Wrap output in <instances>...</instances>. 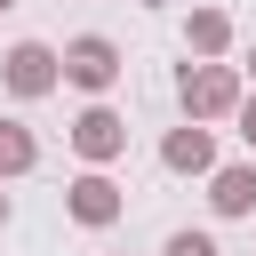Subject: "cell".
Returning a JSON list of instances; mask_svg holds the SVG:
<instances>
[{
  "label": "cell",
  "instance_id": "obj_1",
  "mask_svg": "<svg viewBox=\"0 0 256 256\" xmlns=\"http://www.w3.org/2000/svg\"><path fill=\"white\" fill-rule=\"evenodd\" d=\"M240 72L232 64H216V56H192L184 72H176V104H184V120H232L240 112Z\"/></svg>",
  "mask_w": 256,
  "mask_h": 256
},
{
  "label": "cell",
  "instance_id": "obj_2",
  "mask_svg": "<svg viewBox=\"0 0 256 256\" xmlns=\"http://www.w3.org/2000/svg\"><path fill=\"white\" fill-rule=\"evenodd\" d=\"M56 80H64V48H48V40H16V48L0 56V88H8V96H24V104H32V96H48Z\"/></svg>",
  "mask_w": 256,
  "mask_h": 256
},
{
  "label": "cell",
  "instance_id": "obj_3",
  "mask_svg": "<svg viewBox=\"0 0 256 256\" xmlns=\"http://www.w3.org/2000/svg\"><path fill=\"white\" fill-rule=\"evenodd\" d=\"M120 208H128V192H120L104 168H80V176L64 184V216H72L80 232H112V224H120Z\"/></svg>",
  "mask_w": 256,
  "mask_h": 256
},
{
  "label": "cell",
  "instance_id": "obj_4",
  "mask_svg": "<svg viewBox=\"0 0 256 256\" xmlns=\"http://www.w3.org/2000/svg\"><path fill=\"white\" fill-rule=\"evenodd\" d=\"M120 72H128V64H120V40H104V32H80V40H64V80H72V88L104 96Z\"/></svg>",
  "mask_w": 256,
  "mask_h": 256
},
{
  "label": "cell",
  "instance_id": "obj_5",
  "mask_svg": "<svg viewBox=\"0 0 256 256\" xmlns=\"http://www.w3.org/2000/svg\"><path fill=\"white\" fill-rule=\"evenodd\" d=\"M72 152H80L88 168H112V160L128 152V120H120L112 104H88V112L72 120Z\"/></svg>",
  "mask_w": 256,
  "mask_h": 256
},
{
  "label": "cell",
  "instance_id": "obj_6",
  "mask_svg": "<svg viewBox=\"0 0 256 256\" xmlns=\"http://www.w3.org/2000/svg\"><path fill=\"white\" fill-rule=\"evenodd\" d=\"M160 168H168V176H208V168H216V128H208V120L168 128V136H160Z\"/></svg>",
  "mask_w": 256,
  "mask_h": 256
},
{
  "label": "cell",
  "instance_id": "obj_7",
  "mask_svg": "<svg viewBox=\"0 0 256 256\" xmlns=\"http://www.w3.org/2000/svg\"><path fill=\"white\" fill-rule=\"evenodd\" d=\"M208 208L232 224V216H256V160H232V168H208Z\"/></svg>",
  "mask_w": 256,
  "mask_h": 256
},
{
  "label": "cell",
  "instance_id": "obj_8",
  "mask_svg": "<svg viewBox=\"0 0 256 256\" xmlns=\"http://www.w3.org/2000/svg\"><path fill=\"white\" fill-rule=\"evenodd\" d=\"M232 48V16L224 8H192L184 16V56H224Z\"/></svg>",
  "mask_w": 256,
  "mask_h": 256
},
{
  "label": "cell",
  "instance_id": "obj_9",
  "mask_svg": "<svg viewBox=\"0 0 256 256\" xmlns=\"http://www.w3.org/2000/svg\"><path fill=\"white\" fill-rule=\"evenodd\" d=\"M32 168H40V136L24 120H0V184L8 176H32Z\"/></svg>",
  "mask_w": 256,
  "mask_h": 256
},
{
  "label": "cell",
  "instance_id": "obj_10",
  "mask_svg": "<svg viewBox=\"0 0 256 256\" xmlns=\"http://www.w3.org/2000/svg\"><path fill=\"white\" fill-rule=\"evenodd\" d=\"M160 256H224V248H216L208 232H168V248H160Z\"/></svg>",
  "mask_w": 256,
  "mask_h": 256
},
{
  "label": "cell",
  "instance_id": "obj_11",
  "mask_svg": "<svg viewBox=\"0 0 256 256\" xmlns=\"http://www.w3.org/2000/svg\"><path fill=\"white\" fill-rule=\"evenodd\" d=\"M232 120H240V144L256 152V96H240V112H232Z\"/></svg>",
  "mask_w": 256,
  "mask_h": 256
},
{
  "label": "cell",
  "instance_id": "obj_12",
  "mask_svg": "<svg viewBox=\"0 0 256 256\" xmlns=\"http://www.w3.org/2000/svg\"><path fill=\"white\" fill-rule=\"evenodd\" d=\"M0 232H8V192H0Z\"/></svg>",
  "mask_w": 256,
  "mask_h": 256
},
{
  "label": "cell",
  "instance_id": "obj_13",
  "mask_svg": "<svg viewBox=\"0 0 256 256\" xmlns=\"http://www.w3.org/2000/svg\"><path fill=\"white\" fill-rule=\"evenodd\" d=\"M248 72H256V48H248Z\"/></svg>",
  "mask_w": 256,
  "mask_h": 256
},
{
  "label": "cell",
  "instance_id": "obj_14",
  "mask_svg": "<svg viewBox=\"0 0 256 256\" xmlns=\"http://www.w3.org/2000/svg\"><path fill=\"white\" fill-rule=\"evenodd\" d=\"M8 8H16V0H0V16H8Z\"/></svg>",
  "mask_w": 256,
  "mask_h": 256
}]
</instances>
